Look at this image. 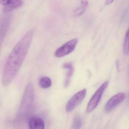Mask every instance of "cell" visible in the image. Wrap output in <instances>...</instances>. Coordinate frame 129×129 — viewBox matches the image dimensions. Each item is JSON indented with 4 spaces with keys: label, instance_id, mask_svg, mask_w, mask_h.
Listing matches in <instances>:
<instances>
[{
    "label": "cell",
    "instance_id": "cell-6",
    "mask_svg": "<svg viewBox=\"0 0 129 129\" xmlns=\"http://www.w3.org/2000/svg\"><path fill=\"white\" fill-rule=\"evenodd\" d=\"M125 97V94L122 92L118 93L112 96L108 101L105 105V111L108 112L111 111L123 101Z\"/></svg>",
    "mask_w": 129,
    "mask_h": 129
},
{
    "label": "cell",
    "instance_id": "cell-16",
    "mask_svg": "<svg viewBox=\"0 0 129 129\" xmlns=\"http://www.w3.org/2000/svg\"><path fill=\"white\" fill-rule=\"evenodd\" d=\"M128 76H129V64H128Z\"/></svg>",
    "mask_w": 129,
    "mask_h": 129
},
{
    "label": "cell",
    "instance_id": "cell-15",
    "mask_svg": "<svg viewBox=\"0 0 129 129\" xmlns=\"http://www.w3.org/2000/svg\"><path fill=\"white\" fill-rule=\"evenodd\" d=\"M114 2L113 1H112V0H108V1H106L105 2V4L106 5H109V4H111L112 2Z\"/></svg>",
    "mask_w": 129,
    "mask_h": 129
},
{
    "label": "cell",
    "instance_id": "cell-8",
    "mask_svg": "<svg viewBox=\"0 0 129 129\" xmlns=\"http://www.w3.org/2000/svg\"><path fill=\"white\" fill-rule=\"evenodd\" d=\"M11 19V15L7 14L5 15L2 18L1 26V45H2L3 40L6 37L9 29Z\"/></svg>",
    "mask_w": 129,
    "mask_h": 129
},
{
    "label": "cell",
    "instance_id": "cell-7",
    "mask_svg": "<svg viewBox=\"0 0 129 129\" xmlns=\"http://www.w3.org/2000/svg\"><path fill=\"white\" fill-rule=\"evenodd\" d=\"M1 4L4 6L3 12L4 13L10 12L22 6L24 2L21 0H2Z\"/></svg>",
    "mask_w": 129,
    "mask_h": 129
},
{
    "label": "cell",
    "instance_id": "cell-4",
    "mask_svg": "<svg viewBox=\"0 0 129 129\" xmlns=\"http://www.w3.org/2000/svg\"><path fill=\"white\" fill-rule=\"evenodd\" d=\"M87 90L83 89L78 92L69 100L66 106V111L67 112L72 111L83 100L86 96Z\"/></svg>",
    "mask_w": 129,
    "mask_h": 129
},
{
    "label": "cell",
    "instance_id": "cell-10",
    "mask_svg": "<svg viewBox=\"0 0 129 129\" xmlns=\"http://www.w3.org/2000/svg\"><path fill=\"white\" fill-rule=\"evenodd\" d=\"M63 67L67 70L64 82V86L65 87L67 88L70 83L72 77L74 74V69L73 64L71 62L64 63L63 64Z\"/></svg>",
    "mask_w": 129,
    "mask_h": 129
},
{
    "label": "cell",
    "instance_id": "cell-2",
    "mask_svg": "<svg viewBox=\"0 0 129 129\" xmlns=\"http://www.w3.org/2000/svg\"><path fill=\"white\" fill-rule=\"evenodd\" d=\"M35 99V90L33 84L29 83L25 88L19 111L20 118H26L30 113L34 104Z\"/></svg>",
    "mask_w": 129,
    "mask_h": 129
},
{
    "label": "cell",
    "instance_id": "cell-5",
    "mask_svg": "<svg viewBox=\"0 0 129 129\" xmlns=\"http://www.w3.org/2000/svg\"><path fill=\"white\" fill-rule=\"evenodd\" d=\"M78 42V39L75 38L63 44L57 49L55 52V55L56 57H62L72 52L75 49Z\"/></svg>",
    "mask_w": 129,
    "mask_h": 129
},
{
    "label": "cell",
    "instance_id": "cell-13",
    "mask_svg": "<svg viewBox=\"0 0 129 129\" xmlns=\"http://www.w3.org/2000/svg\"><path fill=\"white\" fill-rule=\"evenodd\" d=\"M52 84V80L48 77H42L39 80V85L41 87L44 89H47L50 87Z\"/></svg>",
    "mask_w": 129,
    "mask_h": 129
},
{
    "label": "cell",
    "instance_id": "cell-3",
    "mask_svg": "<svg viewBox=\"0 0 129 129\" xmlns=\"http://www.w3.org/2000/svg\"><path fill=\"white\" fill-rule=\"evenodd\" d=\"M108 81L104 82L93 94L89 101L87 107L86 112L87 113L92 112L98 106L103 92L108 86Z\"/></svg>",
    "mask_w": 129,
    "mask_h": 129
},
{
    "label": "cell",
    "instance_id": "cell-14",
    "mask_svg": "<svg viewBox=\"0 0 129 129\" xmlns=\"http://www.w3.org/2000/svg\"><path fill=\"white\" fill-rule=\"evenodd\" d=\"M123 52L125 55L129 54V27L126 32L124 41Z\"/></svg>",
    "mask_w": 129,
    "mask_h": 129
},
{
    "label": "cell",
    "instance_id": "cell-12",
    "mask_svg": "<svg viewBox=\"0 0 129 129\" xmlns=\"http://www.w3.org/2000/svg\"><path fill=\"white\" fill-rule=\"evenodd\" d=\"M83 124V121L79 115H75L74 117L71 129H81Z\"/></svg>",
    "mask_w": 129,
    "mask_h": 129
},
{
    "label": "cell",
    "instance_id": "cell-11",
    "mask_svg": "<svg viewBox=\"0 0 129 129\" xmlns=\"http://www.w3.org/2000/svg\"><path fill=\"white\" fill-rule=\"evenodd\" d=\"M88 4V2L87 1H81L80 5L73 12V15L74 16H77L82 15L85 11Z\"/></svg>",
    "mask_w": 129,
    "mask_h": 129
},
{
    "label": "cell",
    "instance_id": "cell-1",
    "mask_svg": "<svg viewBox=\"0 0 129 129\" xmlns=\"http://www.w3.org/2000/svg\"><path fill=\"white\" fill-rule=\"evenodd\" d=\"M33 31L27 32L16 44L9 55L4 68L2 84L6 86L12 82L20 69L30 47Z\"/></svg>",
    "mask_w": 129,
    "mask_h": 129
},
{
    "label": "cell",
    "instance_id": "cell-9",
    "mask_svg": "<svg viewBox=\"0 0 129 129\" xmlns=\"http://www.w3.org/2000/svg\"><path fill=\"white\" fill-rule=\"evenodd\" d=\"M29 129H44V121L40 117L33 116L29 120Z\"/></svg>",
    "mask_w": 129,
    "mask_h": 129
}]
</instances>
